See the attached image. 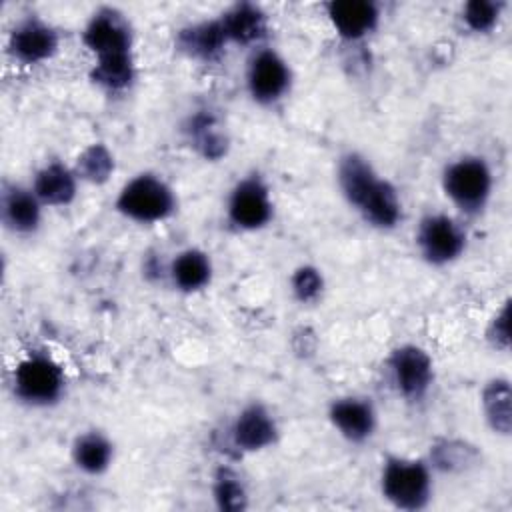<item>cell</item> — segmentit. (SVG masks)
<instances>
[{
	"instance_id": "1",
	"label": "cell",
	"mask_w": 512,
	"mask_h": 512,
	"mask_svg": "<svg viewBox=\"0 0 512 512\" xmlns=\"http://www.w3.org/2000/svg\"><path fill=\"white\" fill-rule=\"evenodd\" d=\"M336 186L344 202L374 230L392 232L404 220V202L392 180L358 150H348L336 160Z\"/></svg>"
},
{
	"instance_id": "2",
	"label": "cell",
	"mask_w": 512,
	"mask_h": 512,
	"mask_svg": "<svg viewBox=\"0 0 512 512\" xmlns=\"http://www.w3.org/2000/svg\"><path fill=\"white\" fill-rule=\"evenodd\" d=\"M440 188L446 200L466 218L480 216L494 194V170L480 154H460L444 164Z\"/></svg>"
},
{
	"instance_id": "3",
	"label": "cell",
	"mask_w": 512,
	"mask_h": 512,
	"mask_svg": "<svg viewBox=\"0 0 512 512\" xmlns=\"http://www.w3.org/2000/svg\"><path fill=\"white\" fill-rule=\"evenodd\" d=\"M378 488L392 508L420 512L434 498V470L426 458L390 454L382 460Z\"/></svg>"
},
{
	"instance_id": "4",
	"label": "cell",
	"mask_w": 512,
	"mask_h": 512,
	"mask_svg": "<svg viewBox=\"0 0 512 512\" xmlns=\"http://www.w3.org/2000/svg\"><path fill=\"white\" fill-rule=\"evenodd\" d=\"M14 398L32 410H46L66 396L68 380L62 364L48 352H28L12 368Z\"/></svg>"
},
{
	"instance_id": "5",
	"label": "cell",
	"mask_w": 512,
	"mask_h": 512,
	"mask_svg": "<svg viewBox=\"0 0 512 512\" xmlns=\"http://www.w3.org/2000/svg\"><path fill=\"white\" fill-rule=\"evenodd\" d=\"M114 208L130 222L152 226L176 214L178 196L164 176L146 170L134 174L120 186Z\"/></svg>"
},
{
	"instance_id": "6",
	"label": "cell",
	"mask_w": 512,
	"mask_h": 512,
	"mask_svg": "<svg viewBox=\"0 0 512 512\" xmlns=\"http://www.w3.org/2000/svg\"><path fill=\"white\" fill-rule=\"evenodd\" d=\"M80 40L92 54V62H114L134 58V28L130 18L116 6L96 8L82 32Z\"/></svg>"
},
{
	"instance_id": "7",
	"label": "cell",
	"mask_w": 512,
	"mask_h": 512,
	"mask_svg": "<svg viewBox=\"0 0 512 512\" xmlns=\"http://www.w3.org/2000/svg\"><path fill=\"white\" fill-rule=\"evenodd\" d=\"M384 366L390 386L406 404H420L430 396L436 382V366L430 352L420 344L404 342L394 346Z\"/></svg>"
},
{
	"instance_id": "8",
	"label": "cell",
	"mask_w": 512,
	"mask_h": 512,
	"mask_svg": "<svg viewBox=\"0 0 512 512\" xmlns=\"http://www.w3.org/2000/svg\"><path fill=\"white\" fill-rule=\"evenodd\" d=\"M414 246L428 266L444 268L464 256L468 234L458 218L446 212H428L416 224Z\"/></svg>"
},
{
	"instance_id": "9",
	"label": "cell",
	"mask_w": 512,
	"mask_h": 512,
	"mask_svg": "<svg viewBox=\"0 0 512 512\" xmlns=\"http://www.w3.org/2000/svg\"><path fill=\"white\" fill-rule=\"evenodd\" d=\"M294 74L290 62L272 46H258L250 52L244 68V86L250 100L258 106L272 108L292 90Z\"/></svg>"
},
{
	"instance_id": "10",
	"label": "cell",
	"mask_w": 512,
	"mask_h": 512,
	"mask_svg": "<svg viewBox=\"0 0 512 512\" xmlns=\"http://www.w3.org/2000/svg\"><path fill=\"white\" fill-rule=\"evenodd\" d=\"M274 218V198L268 182L258 174H244L226 198V220L238 232H258Z\"/></svg>"
},
{
	"instance_id": "11",
	"label": "cell",
	"mask_w": 512,
	"mask_h": 512,
	"mask_svg": "<svg viewBox=\"0 0 512 512\" xmlns=\"http://www.w3.org/2000/svg\"><path fill=\"white\" fill-rule=\"evenodd\" d=\"M60 48V32L38 14L18 18L6 38L8 56L20 66H40L50 62Z\"/></svg>"
},
{
	"instance_id": "12",
	"label": "cell",
	"mask_w": 512,
	"mask_h": 512,
	"mask_svg": "<svg viewBox=\"0 0 512 512\" xmlns=\"http://www.w3.org/2000/svg\"><path fill=\"white\" fill-rule=\"evenodd\" d=\"M280 424L264 402L244 404L228 426V440L240 454H258L276 446Z\"/></svg>"
},
{
	"instance_id": "13",
	"label": "cell",
	"mask_w": 512,
	"mask_h": 512,
	"mask_svg": "<svg viewBox=\"0 0 512 512\" xmlns=\"http://www.w3.org/2000/svg\"><path fill=\"white\" fill-rule=\"evenodd\" d=\"M326 418L332 430L348 444L362 446L378 430V410L368 396L344 394L330 400Z\"/></svg>"
},
{
	"instance_id": "14",
	"label": "cell",
	"mask_w": 512,
	"mask_h": 512,
	"mask_svg": "<svg viewBox=\"0 0 512 512\" xmlns=\"http://www.w3.org/2000/svg\"><path fill=\"white\" fill-rule=\"evenodd\" d=\"M334 34L348 44L370 38L382 20L380 6L372 0H330L324 4Z\"/></svg>"
},
{
	"instance_id": "15",
	"label": "cell",
	"mask_w": 512,
	"mask_h": 512,
	"mask_svg": "<svg viewBox=\"0 0 512 512\" xmlns=\"http://www.w3.org/2000/svg\"><path fill=\"white\" fill-rule=\"evenodd\" d=\"M176 50L192 62L216 64L226 56L230 46L220 18H204L188 22L176 30L174 36Z\"/></svg>"
},
{
	"instance_id": "16",
	"label": "cell",
	"mask_w": 512,
	"mask_h": 512,
	"mask_svg": "<svg viewBox=\"0 0 512 512\" xmlns=\"http://www.w3.org/2000/svg\"><path fill=\"white\" fill-rule=\"evenodd\" d=\"M44 216V204L30 186L20 182H2L0 222L14 236H32L38 232Z\"/></svg>"
},
{
	"instance_id": "17",
	"label": "cell",
	"mask_w": 512,
	"mask_h": 512,
	"mask_svg": "<svg viewBox=\"0 0 512 512\" xmlns=\"http://www.w3.org/2000/svg\"><path fill=\"white\" fill-rule=\"evenodd\" d=\"M186 144L206 162H218L228 154L230 138L216 110L202 106L190 112L182 124Z\"/></svg>"
},
{
	"instance_id": "18",
	"label": "cell",
	"mask_w": 512,
	"mask_h": 512,
	"mask_svg": "<svg viewBox=\"0 0 512 512\" xmlns=\"http://www.w3.org/2000/svg\"><path fill=\"white\" fill-rule=\"evenodd\" d=\"M220 22L226 32L230 46L258 48L270 32L268 14L260 4L254 2H234L220 12Z\"/></svg>"
},
{
	"instance_id": "19",
	"label": "cell",
	"mask_w": 512,
	"mask_h": 512,
	"mask_svg": "<svg viewBox=\"0 0 512 512\" xmlns=\"http://www.w3.org/2000/svg\"><path fill=\"white\" fill-rule=\"evenodd\" d=\"M78 184L80 178L74 166L60 160H48L34 172L30 188L44 208H66L76 200Z\"/></svg>"
},
{
	"instance_id": "20",
	"label": "cell",
	"mask_w": 512,
	"mask_h": 512,
	"mask_svg": "<svg viewBox=\"0 0 512 512\" xmlns=\"http://www.w3.org/2000/svg\"><path fill=\"white\" fill-rule=\"evenodd\" d=\"M214 276V264L206 250L198 246H186L168 260L166 280L174 290L182 294H196L210 286Z\"/></svg>"
},
{
	"instance_id": "21",
	"label": "cell",
	"mask_w": 512,
	"mask_h": 512,
	"mask_svg": "<svg viewBox=\"0 0 512 512\" xmlns=\"http://www.w3.org/2000/svg\"><path fill=\"white\" fill-rule=\"evenodd\" d=\"M116 456L112 438L102 430H82L70 444V458L76 470L86 476H102L110 470Z\"/></svg>"
},
{
	"instance_id": "22",
	"label": "cell",
	"mask_w": 512,
	"mask_h": 512,
	"mask_svg": "<svg viewBox=\"0 0 512 512\" xmlns=\"http://www.w3.org/2000/svg\"><path fill=\"white\" fill-rule=\"evenodd\" d=\"M480 412L488 430L508 438L512 434V386L506 376H492L480 390Z\"/></svg>"
},
{
	"instance_id": "23",
	"label": "cell",
	"mask_w": 512,
	"mask_h": 512,
	"mask_svg": "<svg viewBox=\"0 0 512 512\" xmlns=\"http://www.w3.org/2000/svg\"><path fill=\"white\" fill-rule=\"evenodd\" d=\"M430 468L440 474H466L472 468H476L482 460V454L476 444L464 438L454 436H442L436 438L430 444L428 456H426Z\"/></svg>"
},
{
	"instance_id": "24",
	"label": "cell",
	"mask_w": 512,
	"mask_h": 512,
	"mask_svg": "<svg viewBox=\"0 0 512 512\" xmlns=\"http://www.w3.org/2000/svg\"><path fill=\"white\" fill-rule=\"evenodd\" d=\"M210 494H212L214 506L220 512H244L250 506V494H248L246 482L230 466L216 468V472L212 474Z\"/></svg>"
},
{
	"instance_id": "25",
	"label": "cell",
	"mask_w": 512,
	"mask_h": 512,
	"mask_svg": "<svg viewBox=\"0 0 512 512\" xmlns=\"http://www.w3.org/2000/svg\"><path fill=\"white\" fill-rule=\"evenodd\" d=\"M74 170L80 182L102 186L116 172L114 152L104 142H92L86 148H82L80 154L76 156Z\"/></svg>"
},
{
	"instance_id": "26",
	"label": "cell",
	"mask_w": 512,
	"mask_h": 512,
	"mask_svg": "<svg viewBox=\"0 0 512 512\" xmlns=\"http://www.w3.org/2000/svg\"><path fill=\"white\" fill-rule=\"evenodd\" d=\"M504 8L502 0H468L460 8V20L468 32L484 36L498 28Z\"/></svg>"
},
{
	"instance_id": "27",
	"label": "cell",
	"mask_w": 512,
	"mask_h": 512,
	"mask_svg": "<svg viewBox=\"0 0 512 512\" xmlns=\"http://www.w3.org/2000/svg\"><path fill=\"white\" fill-rule=\"evenodd\" d=\"M288 288L298 304L314 306L322 300L326 292L324 272L314 264H300L292 270L288 278Z\"/></svg>"
},
{
	"instance_id": "28",
	"label": "cell",
	"mask_w": 512,
	"mask_h": 512,
	"mask_svg": "<svg viewBox=\"0 0 512 512\" xmlns=\"http://www.w3.org/2000/svg\"><path fill=\"white\" fill-rule=\"evenodd\" d=\"M484 338L494 352L506 354L510 350V298H506L490 316Z\"/></svg>"
},
{
	"instance_id": "29",
	"label": "cell",
	"mask_w": 512,
	"mask_h": 512,
	"mask_svg": "<svg viewBox=\"0 0 512 512\" xmlns=\"http://www.w3.org/2000/svg\"><path fill=\"white\" fill-rule=\"evenodd\" d=\"M166 274H168V262H162L158 258V254H146L144 256V260H142V276L148 282L162 280V278H166Z\"/></svg>"
}]
</instances>
